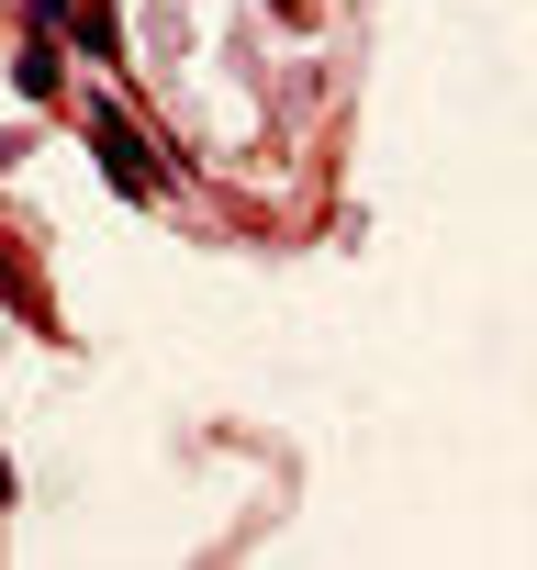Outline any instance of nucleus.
<instances>
[{
	"mask_svg": "<svg viewBox=\"0 0 537 570\" xmlns=\"http://www.w3.org/2000/svg\"><path fill=\"white\" fill-rule=\"evenodd\" d=\"M90 146H101V168H113V179H124V190H135V202H146V190H157V168H146V146H135V124H124V112H113V101H90Z\"/></svg>",
	"mask_w": 537,
	"mask_h": 570,
	"instance_id": "obj_1",
	"label": "nucleus"
},
{
	"mask_svg": "<svg viewBox=\"0 0 537 570\" xmlns=\"http://www.w3.org/2000/svg\"><path fill=\"white\" fill-rule=\"evenodd\" d=\"M0 492H12V459H0Z\"/></svg>",
	"mask_w": 537,
	"mask_h": 570,
	"instance_id": "obj_2",
	"label": "nucleus"
},
{
	"mask_svg": "<svg viewBox=\"0 0 537 570\" xmlns=\"http://www.w3.org/2000/svg\"><path fill=\"white\" fill-rule=\"evenodd\" d=\"M292 12H303V0H292Z\"/></svg>",
	"mask_w": 537,
	"mask_h": 570,
	"instance_id": "obj_3",
	"label": "nucleus"
}]
</instances>
